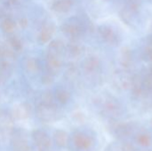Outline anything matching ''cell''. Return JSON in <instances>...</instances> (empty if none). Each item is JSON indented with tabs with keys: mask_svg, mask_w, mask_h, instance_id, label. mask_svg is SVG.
Here are the masks:
<instances>
[{
	"mask_svg": "<svg viewBox=\"0 0 152 151\" xmlns=\"http://www.w3.org/2000/svg\"><path fill=\"white\" fill-rule=\"evenodd\" d=\"M37 114L38 118L44 122H53L58 119L60 112L54 104L40 103L37 108Z\"/></svg>",
	"mask_w": 152,
	"mask_h": 151,
	"instance_id": "obj_1",
	"label": "cell"
},
{
	"mask_svg": "<svg viewBox=\"0 0 152 151\" xmlns=\"http://www.w3.org/2000/svg\"><path fill=\"white\" fill-rule=\"evenodd\" d=\"M103 112L112 118L118 117L123 113V107L121 103L113 96H107L103 100Z\"/></svg>",
	"mask_w": 152,
	"mask_h": 151,
	"instance_id": "obj_2",
	"label": "cell"
},
{
	"mask_svg": "<svg viewBox=\"0 0 152 151\" xmlns=\"http://www.w3.org/2000/svg\"><path fill=\"white\" fill-rule=\"evenodd\" d=\"M132 74L129 72V70L122 69L118 70L114 73L113 75V85L116 88L120 90H130L132 81H133Z\"/></svg>",
	"mask_w": 152,
	"mask_h": 151,
	"instance_id": "obj_3",
	"label": "cell"
},
{
	"mask_svg": "<svg viewBox=\"0 0 152 151\" xmlns=\"http://www.w3.org/2000/svg\"><path fill=\"white\" fill-rule=\"evenodd\" d=\"M32 139L37 145L38 151H51L52 143L49 136L42 130H35L32 132Z\"/></svg>",
	"mask_w": 152,
	"mask_h": 151,
	"instance_id": "obj_4",
	"label": "cell"
},
{
	"mask_svg": "<svg viewBox=\"0 0 152 151\" xmlns=\"http://www.w3.org/2000/svg\"><path fill=\"white\" fill-rule=\"evenodd\" d=\"M98 31H99L101 37L109 44L118 45L120 43V37H119L118 34L110 26L102 25L99 27Z\"/></svg>",
	"mask_w": 152,
	"mask_h": 151,
	"instance_id": "obj_5",
	"label": "cell"
},
{
	"mask_svg": "<svg viewBox=\"0 0 152 151\" xmlns=\"http://www.w3.org/2000/svg\"><path fill=\"white\" fill-rule=\"evenodd\" d=\"M62 31L73 40L78 39L85 31L84 26L79 21H69L62 26Z\"/></svg>",
	"mask_w": 152,
	"mask_h": 151,
	"instance_id": "obj_6",
	"label": "cell"
},
{
	"mask_svg": "<svg viewBox=\"0 0 152 151\" xmlns=\"http://www.w3.org/2000/svg\"><path fill=\"white\" fill-rule=\"evenodd\" d=\"M110 132L118 138H127L134 132V126L130 123H113L110 125Z\"/></svg>",
	"mask_w": 152,
	"mask_h": 151,
	"instance_id": "obj_7",
	"label": "cell"
},
{
	"mask_svg": "<svg viewBox=\"0 0 152 151\" xmlns=\"http://www.w3.org/2000/svg\"><path fill=\"white\" fill-rule=\"evenodd\" d=\"M73 142H74V145L77 147V149L80 150H86L90 149L94 144L93 139L89 135L81 132H77L74 133Z\"/></svg>",
	"mask_w": 152,
	"mask_h": 151,
	"instance_id": "obj_8",
	"label": "cell"
},
{
	"mask_svg": "<svg viewBox=\"0 0 152 151\" xmlns=\"http://www.w3.org/2000/svg\"><path fill=\"white\" fill-rule=\"evenodd\" d=\"M130 91H131L132 97L135 100H138V99H140L145 95L146 92H145L144 87H143L142 75H138V74L134 75L132 85L130 87Z\"/></svg>",
	"mask_w": 152,
	"mask_h": 151,
	"instance_id": "obj_9",
	"label": "cell"
},
{
	"mask_svg": "<svg viewBox=\"0 0 152 151\" xmlns=\"http://www.w3.org/2000/svg\"><path fill=\"white\" fill-rule=\"evenodd\" d=\"M101 68V61L95 55H90L86 57L83 61L84 70L90 75H94L99 72Z\"/></svg>",
	"mask_w": 152,
	"mask_h": 151,
	"instance_id": "obj_10",
	"label": "cell"
},
{
	"mask_svg": "<svg viewBox=\"0 0 152 151\" xmlns=\"http://www.w3.org/2000/svg\"><path fill=\"white\" fill-rule=\"evenodd\" d=\"M118 60L123 69L129 70L134 64V55L132 50L129 47H123L119 53Z\"/></svg>",
	"mask_w": 152,
	"mask_h": 151,
	"instance_id": "obj_11",
	"label": "cell"
},
{
	"mask_svg": "<svg viewBox=\"0 0 152 151\" xmlns=\"http://www.w3.org/2000/svg\"><path fill=\"white\" fill-rule=\"evenodd\" d=\"M61 67V61L60 56L47 53V58H46L47 73L52 76H55L60 72Z\"/></svg>",
	"mask_w": 152,
	"mask_h": 151,
	"instance_id": "obj_12",
	"label": "cell"
},
{
	"mask_svg": "<svg viewBox=\"0 0 152 151\" xmlns=\"http://www.w3.org/2000/svg\"><path fill=\"white\" fill-rule=\"evenodd\" d=\"M31 114V106L28 103H21L15 106L12 109V117L17 120L28 118Z\"/></svg>",
	"mask_w": 152,
	"mask_h": 151,
	"instance_id": "obj_13",
	"label": "cell"
},
{
	"mask_svg": "<svg viewBox=\"0 0 152 151\" xmlns=\"http://www.w3.org/2000/svg\"><path fill=\"white\" fill-rule=\"evenodd\" d=\"M12 148L13 151H30L29 146L24 136L20 133H16L12 139Z\"/></svg>",
	"mask_w": 152,
	"mask_h": 151,
	"instance_id": "obj_14",
	"label": "cell"
},
{
	"mask_svg": "<svg viewBox=\"0 0 152 151\" xmlns=\"http://www.w3.org/2000/svg\"><path fill=\"white\" fill-rule=\"evenodd\" d=\"M53 139L55 144L60 148H64L69 143V135L65 131L57 130L53 134Z\"/></svg>",
	"mask_w": 152,
	"mask_h": 151,
	"instance_id": "obj_15",
	"label": "cell"
},
{
	"mask_svg": "<svg viewBox=\"0 0 152 151\" xmlns=\"http://www.w3.org/2000/svg\"><path fill=\"white\" fill-rule=\"evenodd\" d=\"M72 4V0H57L53 5V9L59 12H66L71 8Z\"/></svg>",
	"mask_w": 152,
	"mask_h": 151,
	"instance_id": "obj_16",
	"label": "cell"
},
{
	"mask_svg": "<svg viewBox=\"0 0 152 151\" xmlns=\"http://www.w3.org/2000/svg\"><path fill=\"white\" fill-rule=\"evenodd\" d=\"M137 14H138V12L130 10L126 6L120 11V16H121L122 20L127 24H132L134 22V20L136 19Z\"/></svg>",
	"mask_w": 152,
	"mask_h": 151,
	"instance_id": "obj_17",
	"label": "cell"
},
{
	"mask_svg": "<svg viewBox=\"0 0 152 151\" xmlns=\"http://www.w3.org/2000/svg\"><path fill=\"white\" fill-rule=\"evenodd\" d=\"M53 31H54V27L53 25H51V24L45 25L44 28L41 30L40 35H39V40H40V42H42V43L48 42L52 38V36L53 34Z\"/></svg>",
	"mask_w": 152,
	"mask_h": 151,
	"instance_id": "obj_18",
	"label": "cell"
},
{
	"mask_svg": "<svg viewBox=\"0 0 152 151\" xmlns=\"http://www.w3.org/2000/svg\"><path fill=\"white\" fill-rule=\"evenodd\" d=\"M63 50H64V44H63V43L61 41H60V40H55V41H53L50 44L48 53L61 57Z\"/></svg>",
	"mask_w": 152,
	"mask_h": 151,
	"instance_id": "obj_19",
	"label": "cell"
},
{
	"mask_svg": "<svg viewBox=\"0 0 152 151\" xmlns=\"http://www.w3.org/2000/svg\"><path fill=\"white\" fill-rule=\"evenodd\" d=\"M142 77V84L146 93L152 92V67L151 66L149 69H146Z\"/></svg>",
	"mask_w": 152,
	"mask_h": 151,
	"instance_id": "obj_20",
	"label": "cell"
},
{
	"mask_svg": "<svg viewBox=\"0 0 152 151\" xmlns=\"http://www.w3.org/2000/svg\"><path fill=\"white\" fill-rule=\"evenodd\" d=\"M55 98L57 100V101L61 104H66L69 98H70V95L68 91H66L65 89H62V88H58L56 91H55Z\"/></svg>",
	"mask_w": 152,
	"mask_h": 151,
	"instance_id": "obj_21",
	"label": "cell"
},
{
	"mask_svg": "<svg viewBox=\"0 0 152 151\" xmlns=\"http://www.w3.org/2000/svg\"><path fill=\"white\" fill-rule=\"evenodd\" d=\"M136 142L142 147H149L152 144V138L147 133H141L136 136Z\"/></svg>",
	"mask_w": 152,
	"mask_h": 151,
	"instance_id": "obj_22",
	"label": "cell"
},
{
	"mask_svg": "<svg viewBox=\"0 0 152 151\" xmlns=\"http://www.w3.org/2000/svg\"><path fill=\"white\" fill-rule=\"evenodd\" d=\"M68 53H69V55L71 57L77 58V57L80 56L81 53H83V48L77 43H71L68 46Z\"/></svg>",
	"mask_w": 152,
	"mask_h": 151,
	"instance_id": "obj_23",
	"label": "cell"
},
{
	"mask_svg": "<svg viewBox=\"0 0 152 151\" xmlns=\"http://www.w3.org/2000/svg\"><path fill=\"white\" fill-rule=\"evenodd\" d=\"M26 69L29 73H37L39 69V65L35 59H28L26 62Z\"/></svg>",
	"mask_w": 152,
	"mask_h": 151,
	"instance_id": "obj_24",
	"label": "cell"
},
{
	"mask_svg": "<svg viewBox=\"0 0 152 151\" xmlns=\"http://www.w3.org/2000/svg\"><path fill=\"white\" fill-rule=\"evenodd\" d=\"M9 44L11 45V47L16 51V52H19L21 50L22 48V44H21V41L15 36H12L11 37H9Z\"/></svg>",
	"mask_w": 152,
	"mask_h": 151,
	"instance_id": "obj_25",
	"label": "cell"
},
{
	"mask_svg": "<svg viewBox=\"0 0 152 151\" xmlns=\"http://www.w3.org/2000/svg\"><path fill=\"white\" fill-rule=\"evenodd\" d=\"M126 7L130 10L139 12L140 7L142 5V0H126Z\"/></svg>",
	"mask_w": 152,
	"mask_h": 151,
	"instance_id": "obj_26",
	"label": "cell"
},
{
	"mask_svg": "<svg viewBox=\"0 0 152 151\" xmlns=\"http://www.w3.org/2000/svg\"><path fill=\"white\" fill-rule=\"evenodd\" d=\"M2 28H3V29H4V32L11 33L14 29V28H15V23L11 19H5L4 20L3 24H2Z\"/></svg>",
	"mask_w": 152,
	"mask_h": 151,
	"instance_id": "obj_27",
	"label": "cell"
},
{
	"mask_svg": "<svg viewBox=\"0 0 152 151\" xmlns=\"http://www.w3.org/2000/svg\"><path fill=\"white\" fill-rule=\"evenodd\" d=\"M142 59L152 67V47L146 46L142 52Z\"/></svg>",
	"mask_w": 152,
	"mask_h": 151,
	"instance_id": "obj_28",
	"label": "cell"
},
{
	"mask_svg": "<svg viewBox=\"0 0 152 151\" xmlns=\"http://www.w3.org/2000/svg\"><path fill=\"white\" fill-rule=\"evenodd\" d=\"M44 104H53V95L51 92H45L42 94V102Z\"/></svg>",
	"mask_w": 152,
	"mask_h": 151,
	"instance_id": "obj_29",
	"label": "cell"
},
{
	"mask_svg": "<svg viewBox=\"0 0 152 151\" xmlns=\"http://www.w3.org/2000/svg\"><path fill=\"white\" fill-rule=\"evenodd\" d=\"M118 150L119 151H135L134 147L128 143V142H124L123 144H121L119 147H118Z\"/></svg>",
	"mask_w": 152,
	"mask_h": 151,
	"instance_id": "obj_30",
	"label": "cell"
},
{
	"mask_svg": "<svg viewBox=\"0 0 152 151\" xmlns=\"http://www.w3.org/2000/svg\"><path fill=\"white\" fill-rule=\"evenodd\" d=\"M42 83L44 84V85H51V84H53V76L52 75H50V74H45V75H44L43 77H42Z\"/></svg>",
	"mask_w": 152,
	"mask_h": 151,
	"instance_id": "obj_31",
	"label": "cell"
},
{
	"mask_svg": "<svg viewBox=\"0 0 152 151\" xmlns=\"http://www.w3.org/2000/svg\"><path fill=\"white\" fill-rule=\"evenodd\" d=\"M147 44H148V46H151L152 47V33L151 35H149L148 36H147Z\"/></svg>",
	"mask_w": 152,
	"mask_h": 151,
	"instance_id": "obj_32",
	"label": "cell"
},
{
	"mask_svg": "<svg viewBox=\"0 0 152 151\" xmlns=\"http://www.w3.org/2000/svg\"><path fill=\"white\" fill-rule=\"evenodd\" d=\"M5 79H6V77H4V76L0 72V85H1V84H3V83H4V81Z\"/></svg>",
	"mask_w": 152,
	"mask_h": 151,
	"instance_id": "obj_33",
	"label": "cell"
},
{
	"mask_svg": "<svg viewBox=\"0 0 152 151\" xmlns=\"http://www.w3.org/2000/svg\"><path fill=\"white\" fill-rule=\"evenodd\" d=\"M151 124H152V119H151Z\"/></svg>",
	"mask_w": 152,
	"mask_h": 151,
	"instance_id": "obj_34",
	"label": "cell"
},
{
	"mask_svg": "<svg viewBox=\"0 0 152 151\" xmlns=\"http://www.w3.org/2000/svg\"><path fill=\"white\" fill-rule=\"evenodd\" d=\"M151 2H152V0H151Z\"/></svg>",
	"mask_w": 152,
	"mask_h": 151,
	"instance_id": "obj_35",
	"label": "cell"
}]
</instances>
